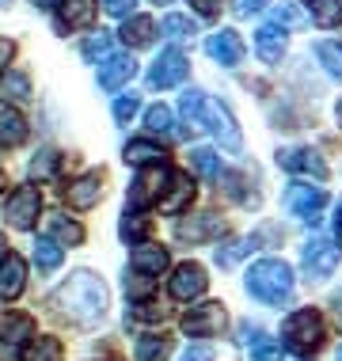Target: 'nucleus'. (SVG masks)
<instances>
[{"instance_id": "49", "label": "nucleus", "mask_w": 342, "mask_h": 361, "mask_svg": "<svg viewBox=\"0 0 342 361\" xmlns=\"http://www.w3.org/2000/svg\"><path fill=\"white\" fill-rule=\"evenodd\" d=\"M198 16H217L221 12V0H190Z\"/></svg>"}, {"instance_id": "23", "label": "nucleus", "mask_w": 342, "mask_h": 361, "mask_svg": "<svg viewBox=\"0 0 342 361\" xmlns=\"http://www.w3.org/2000/svg\"><path fill=\"white\" fill-rule=\"evenodd\" d=\"M179 240H209V236H217L221 232V217H213V213H198V217H190V221H179Z\"/></svg>"}, {"instance_id": "46", "label": "nucleus", "mask_w": 342, "mask_h": 361, "mask_svg": "<svg viewBox=\"0 0 342 361\" xmlns=\"http://www.w3.org/2000/svg\"><path fill=\"white\" fill-rule=\"evenodd\" d=\"M133 4H137V0H103V8H106L111 16H130Z\"/></svg>"}, {"instance_id": "56", "label": "nucleus", "mask_w": 342, "mask_h": 361, "mask_svg": "<svg viewBox=\"0 0 342 361\" xmlns=\"http://www.w3.org/2000/svg\"><path fill=\"white\" fill-rule=\"evenodd\" d=\"M335 357H338V361H342V346H338V354H335Z\"/></svg>"}, {"instance_id": "35", "label": "nucleus", "mask_w": 342, "mask_h": 361, "mask_svg": "<svg viewBox=\"0 0 342 361\" xmlns=\"http://www.w3.org/2000/svg\"><path fill=\"white\" fill-rule=\"evenodd\" d=\"M57 164H61V156H57L54 149H42L31 160V179H50V175L57 171Z\"/></svg>"}, {"instance_id": "18", "label": "nucleus", "mask_w": 342, "mask_h": 361, "mask_svg": "<svg viewBox=\"0 0 342 361\" xmlns=\"http://www.w3.org/2000/svg\"><path fill=\"white\" fill-rule=\"evenodd\" d=\"M130 267H133V274L160 278L164 270H168V251H164V247H152V243H141V247H133Z\"/></svg>"}, {"instance_id": "12", "label": "nucleus", "mask_w": 342, "mask_h": 361, "mask_svg": "<svg viewBox=\"0 0 342 361\" xmlns=\"http://www.w3.org/2000/svg\"><path fill=\"white\" fill-rule=\"evenodd\" d=\"M205 54L217 65H224V69H236L243 61V38L236 31H217V35L205 38Z\"/></svg>"}, {"instance_id": "54", "label": "nucleus", "mask_w": 342, "mask_h": 361, "mask_svg": "<svg viewBox=\"0 0 342 361\" xmlns=\"http://www.w3.org/2000/svg\"><path fill=\"white\" fill-rule=\"evenodd\" d=\"M0 255H4V236H0Z\"/></svg>"}, {"instance_id": "2", "label": "nucleus", "mask_w": 342, "mask_h": 361, "mask_svg": "<svg viewBox=\"0 0 342 361\" xmlns=\"http://www.w3.org/2000/svg\"><path fill=\"white\" fill-rule=\"evenodd\" d=\"M248 293L262 305H286L293 297V270L281 259H259L248 270Z\"/></svg>"}, {"instance_id": "34", "label": "nucleus", "mask_w": 342, "mask_h": 361, "mask_svg": "<svg viewBox=\"0 0 342 361\" xmlns=\"http://www.w3.org/2000/svg\"><path fill=\"white\" fill-rule=\"evenodd\" d=\"M23 361H61V343L57 338H35Z\"/></svg>"}, {"instance_id": "19", "label": "nucleus", "mask_w": 342, "mask_h": 361, "mask_svg": "<svg viewBox=\"0 0 342 361\" xmlns=\"http://www.w3.org/2000/svg\"><path fill=\"white\" fill-rule=\"evenodd\" d=\"M27 338H35V319L23 316V312H8L4 319H0V343L4 346H23Z\"/></svg>"}, {"instance_id": "14", "label": "nucleus", "mask_w": 342, "mask_h": 361, "mask_svg": "<svg viewBox=\"0 0 342 361\" xmlns=\"http://www.w3.org/2000/svg\"><path fill=\"white\" fill-rule=\"evenodd\" d=\"M99 198H103V175L99 171H87V175H80L76 183L65 187V202L73 209H92Z\"/></svg>"}, {"instance_id": "47", "label": "nucleus", "mask_w": 342, "mask_h": 361, "mask_svg": "<svg viewBox=\"0 0 342 361\" xmlns=\"http://www.w3.org/2000/svg\"><path fill=\"white\" fill-rule=\"evenodd\" d=\"M12 57H16V42H12V38H0V73L8 69V61H12Z\"/></svg>"}, {"instance_id": "44", "label": "nucleus", "mask_w": 342, "mask_h": 361, "mask_svg": "<svg viewBox=\"0 0 342 361\" xmlns=\"http://www.w3.org/2000/svg\"><path fill=\"white\" fill-rule=\"evenodd\" d=\"M130 316H133V319H145V324H156V319H164L168 312H164L160 305H137Z\"/></svg>"}, {"instance_id": "36", "label": "nucleus", "mask_w": 342, "mask_h": 361, "mask_svg": "<svg viewBox=\"0 0 342 361\" xmlns=\"http://www.w3.org/2000/svg\"><path fill=\"white\" fill-rule=\"evenodd\" d=\"M4 92L12 95V99H31V76L23 69H12L4 76Z\"/></svg>"}, {"instance_id": "26", "label": "nucleus", "mask_w": 342, "mask_h": 361, "mask_svg": "<svg viewBox=\"0 0 342 361\" xmlns=\"http://www.w3.org/2000/svg\"><path fill=\"white\" fill-rule=\"evenodd\" d=\"M160 35H164V38H171V42H187V38L198 35V23H194L190 16H164Z\"/></svg>"}, {"instance_id": "17", "label": "nucleus", "mask_w": 342, "mask_h": 361, "mask_svg": "<svg viewBox=\"0 0 342 361\" xmlns=\"http://www.w3.org/2000/svg\"><path fill=\"white\" fill-rule=\"evenodd\" d=\"M23 286H27V262L8 251L4 262H0V297L16 300L19 293H23Z\"/></svg>"}, {"instance_id": "29", "label": "nucleus", "mask_w": 342, "mask_h": 361, "mask_svg": "<svg viewBox=\"0 0 342 361\" xmlns=\"http://www.w3.org/2000/svg\"><path fill=\"white\" fill-rule=\"evenodd\" d=\"M308 12L319 27H338L342 23V0H308Z\"/></svg>"}, {"instance_id": "8", "label": "nucleus", "mask_w": 342, "mask_h": 361, "mask_svg": "<svg viewBox=\"0 0 342 361\" xmlns=\"http://www.w3.org/2000/svg\"><path fill=\"white\" fill-rule=\"evenodd\" d=\"M168 183H171V171L164 168V160L160 164H145V171L133 179L130 202L133 206H149V202H156L164 190H168Z\"/></svg>"}, {"instance_id": "51", "label": "nucleus", "mask_w": 342, "mask_h": 361, "mask_svg": "<svg viewBox=\"0 0 342 361\" xmlns=\"http://www.w3.org/2000/svg\"><path fill=\"white\" fill-rule=\"evenodd\" d=\"M38 8H57V0H35Z\"/></svg>"}, {"instance_id": "43", "label": "nucleus", "mask_w": 342, "mask_h": 361, "mask_svg": "<svg viewBox=\"0 0 342 361\" xmlns=\"http://www.w3.org/2000/svg\"><path fill=\"white\" fill-rule=\"evenodd\" d=\"M274 23L278 27H297V23H305V16L297 12V8H289V4H281L278 12H274Z\"/></svg>"}, {"instance_id": "40", "label": "nucleus", "mask_w": 342, "mask_h": 361, "mask_svg": "<svg viewBox=\"0 0 342 361\" xmlns=\"http://www.w3.org/2000/svg\"><path fill=\"white\" fill-rule=\"evenodd\" d=\"M106 54H111V35H106V31L92 35V38L84 42V57H87V61H95V57H106Z\"/></svg>"}, {"instance_id": "11", "label": "nucleus", "mask_w": 342, "mask_h": 361, "mask_svg": "<svg viewBox=\"0 0 342 361\" xmlns=\"http://www.w3.org/2000/svg\"><path fill=\"white\" fill-rule=\"evenodd\" d=\"M137 73V61L130 54H106L99 61V87L103 92H118L122 84H130Z\"/></svg>"}, {"instance_id": "31", "label": "nucleus", "mask_w": 342, "mask_h": 361, "mask_svg": "<svg viewBox=\"0 0 342 361\" xmlns=\"http://www.w3.org/2000/svg\"><path fill=\"white\" fill-rule=\"evenodd\" d=\"M202 106H205V95H202V92H187V95L179 99V111H183V118H187L190 133L205 130V126H202Z\"/></svg>"}, {"instance_id": "48", "label": "nucleus", "mask_w": 342, "mask_h": 361, "mask_svg": "<svg viewBox=\"0 0 342 361\" xmlns=\"http://www.w3.org/2000/svg\"><path fill=\"white\" fill-rule=\"evenodd\" d=\"M179 361H213V350L209 346H190Z\"/></svg>"}, {"instance_id": "24", "label": "nucleus", "mask_w": 342, "mask_h": 361, "mask_svg": "<svg viewBox=\"0 0 342 361\" xmlns=\"http://www.w3.org/2000/svg\"><path fill=\"white\" fill-rule=\"evenodd\" d=\"M156 38V23L149 16H126V27H122V42L126 46H149Z\"/></svg>"}, {"instance_id": "50", "label": "nucleus", "mask_w": 342, "mask_h": 361, "mask_svg": "<svg viewBox=\"0 0 342 361\" xmlns=\"http://www.w3.org/2000/svg\"><path fill=\"white\" fill-rule=\"evenodd\" d=\"M335 316H338V324H342V293L335 297Z\"/></svg>"}, {"instance_id": "52", "label": "nucleus", "mask_w": 342, "mask_h": 361, "mask_svg": "<svg viewBox=\"0 0 342 361\" xmlns=\"http://www.w3.org/2000/svg\"><path fill=\"white\" fill-rule=\"evenodd\" d=\"M338 243H342V209H338Z\"/></svg>"}, {"instance_id": "33", "label": "nucleus", "mask_w": 342, "mask_h": 361, "mask_svg": "<svg viewBox=\"0 0 342 361\" xmlns=\"http://www.w3.org/2000/svg\"><path fill=\"white\" fill-rule=\"evenodd\" d=\"M145 126H149V133H160V137H171V111L164 103H156L145 111Z\"/></svg>"}, {"instance_id": "39", "label": "nucleus", "mask_w": 342, "mask_h": 361, "mask_svg": "<svg viewBox=\"0 0 342 361\" xmlns=\"http://www.w3.org/2000/svg\"><path fill=\"white\" fill-rule=\"evenodd\" d=\"M251 361H281V343L278 338H259L251 346Z\"/></svg>"}, {"instance_id": "21", "label": "nucleus", "mask_w": 342, "mask_h": 361, "mask_svg": "<svg viewBox=\"0 0 342 361\" xmlns=\"http://www.w3.org/2000/svg\"><path fill=\"white\" fill-rule=\"evenodd\" d=\"M27 141V118L16 111V106L0 103V145H23Z\"/></svg>"}, {"instance_id": "38", "label": "nucleus", "mask_w": 342, "mask_h": 361, "mask_svg": "<svg viewBox=\"0 0 342 361\" xmlns=\"http://www.w3.org/2000/svg\"><path fill=\"white\" fill-rule=\"evenodd\" d=\"M137 111H141V95H133V92H130V95H118V99H114V122H122V126H126Z\"/></svg>"}, {"instance_id": "55", "label": "nucleus", "mask_w": 342, "mask_h": 361, "mask_svg": "<svg viewBox=\"0 0 342 361\" xmlns=\"http://www.w3.org/2000/svg\"><path fill=\"white\" fill-rule=\"evenodd\" d=\"M152 4H171V0H152Z\"/></svg>"}, {"instance_id": "6", "label": "nucleus", "mask_w": 342, "mask_h": 361, "mask_svg": "<svg viewBox=\"0 0 342 361\" xmlns=\"http://www.w3.org/2000/svg\"><path fill=\"white\" fill-rule=\"evenodd\" d=\"M335 267H338V247L327 236H312L305 243V274L312 281H324L335 274Z\"/></svg>"}, {"instance_id": "1", "label": "nucleus", "mask_w": 342, "mask_h": 361, "mask_svg": "<svg viewBox=\"0 0 342 361\" xmlns=\"http://www.w3.org/2000/svg\"><path fill=\"white\" fill-rule=\"evenodd\" d=\"M50 308H54V316L68 319V324L87 327V324H95V319H103V312H106V289H103V281L95 278V274L76 270L65 286L54 289Z\"/></svg>"}, {"instance_id": "25", "label": "nucleus", "mask_w": 342, "mask_h": 361, "mask_svg": "<svg viewBox=\"0 0 342 361\" xmlns=\"http://www.w3.org/2000/svg\"><path fill=\"white\" fill-rule=\"evenodd\" d=\"M171 338L168 335H145L137 338V361H168Z\"/></svg>"}, {"instance_id": "28", "label": "nucleus", "mask_w": 342, "mask_h": 361, "mask_svg": "<svg viewBox=\"0 0 342 361\" xmlns=\"http://www.w3.org/2000/svg\"><path fill=\"white\" fill-rule=\"evenodd\" d=\"M164 160V149L152 141H130L126 145V164H137V168H145V164H160Z\"/></svg>"}, {"instance_id": "9", "label": "nucleus", "mask_w": 342, "mask_h": 361, "mask_svg": "<svg viewBox=\"0 0 342 361\" xmlns=\"http://www.w3.org/2000/svg\"><path fill=\"white\" fill-rule=\"evenodd\" d=\"M187 73H190V61L183 57L179 50H164L160 57L152 61V69H149V87H175V84H183L187 80Z\"/></svg>"}, {"instance_id": "3", "label": "nucleus", "mask_w": 342, "mask_h": 361, "mask_svg": "<svg viewBox=\"0 0 342 361\" xmlns=\"http://www.w3.org/2000/svg\"><path fill=\"white\" fill-rule=\"evenodd\" d=\"M281 335H286L293 346H300V350L319 346L324 343V319H319L316 308H300V312H293L286 324H281Z\"/></svg>"}, {"instance_id": "27", "label": "nucleus", "mask_w": 342, "mask_h": 361, "mask_svg": "<svg viewBox=\"0 0 342 361\" xmlns=\"http://www.w3.org/2000/svg\"><path fill=\"white\" fill-rule=\"evenodd\" d=\"M61 259H65L61 243L50 240V236H38V243H35V262H38V270H57V267H61Z\"/></svg>"}, {"instance_id": "5", "label": "nucleus", "mask_w": 342, "mask_h": 361, "mask_svg": "<svg viewBox=\"0 0 342 361\" xmlns=\"http://www.w3.org/2000/svg\"><path fill=\"white\" fill-rule=\"evenodd\" d=\"M38 209H42V194L38 187H16L8 194V206H4V217L12 228H31L38 221Z\"/></svg>"}, {"instance_id": "22", "label": "nucleus", "mask_w": 342, "mask_h": 361, "mask_svg": "<svg viewBox=\"0 0 342 361\" xmlns=\"http://www.w3.org/2000/svg\"><path fill=\"white\" fill-rule=\"evenodd\" d=\"M194 202V183L190 175H171V190L160 198V209L164 213H183Z\"/></svg>"}, {"instance_id": "30", "label": "nucleus", "mask_w": 342, "mask_h": 361, "mask_svg": "<svg viewBox=\"0 0 342 361\" xmlns=\"http://www.w3.org/2000/svg\"><path fill=\"white\" fill-rule=\"evenodd\" d=\"M190 164H194V171L202 175V179H221V156L213 152V149H194L190 152Z\"/></svg>"}, {"instance_id": "10", "label": "nucleus", "mask_w": 342, "mask_h": 361, "mask_svg": "<svg viewBox=\"0 0 342 361\" xmlns=\"http://www.w3.org/2000/svg\"><path fill=\"white\" fill-rule=\"evenodd\" d=\"M221 327H224V305H217V300L198 305V308H190L187 316H183V331H187V335H194V338L217 335Z\"/></svg>"}, {"instance_id": "7", "label": "nucleus", "mask_w": 342, "mask_h": 361, "mask_svg": "<svg viewBox=\"0 0 342 361\" xmlns=\"http://www.w3.org/2000/svg\"><path fill=\"white\" fill-rule=\"evenodd\" d=\"M202 126L224 145V149H240V145H243L236 122H232V114H228V106L217 103V99H205V106H202Z\"/></svg>"}, {"instance_id": "53", "label": "nucleus", "mask_w": 342, "mask_h": 361, "mask_svg": "<svg viewBox=\"0 0 342 361\" xmlns=\"http://www.w3.org/2000/svg\"><path fill=\"white\" fill-rule=\"evenodd\" d=\"M8 187V179H4V171H0V190H4Z\"/></svg>"}, {"instance_id": "13", "label": "nucleus", "mask_w": 342, "mask_h": 361, "mask_svg": "<svg viewBox=\"0 0 342 361\" xmlns=\"http://www.w3.org/2000/svg\"><path fill=\"white\" fill-rule=\"evenodd\" d=\"M205 286H209V278H205V270L198 267V262H183V267H175V274H171V297L175 300L202 297Z\"/></svg>"}, {"instance_id": "4", "label": "nucleus", "mask_w": 342, "mask_h": 361, "mask_svg": "<svg viewBox=\"0 0 342 361\" xmlns=\"http://www.w3.org/2000/svg\"><path fill=\"white\" fill-rule=\"evenodd\" d=\"M286 206H289V213L297 221L316 224L319 213H324V206H327V190L324 187H312V183H293L289 194H286Z\"/></svg>"}, {"instance_id": "16", "label": "nucleus", "mask_w": 342, "mask_h": 361, "mask_svg": "<svg viewBox=\"0 0 342 361\" xmlns=\"http://www.w3.org/2000/svg\"><path fill=\"white\" fill-rule=\"evenodd\" d=\"M61 16H57V27L61 31H80V27L95 23V0H57Z\"/></svg>"}, {"instance_id": "42", "label": "nucleus", "mask_w": 342, "mask_h": 361, "mask_svg": "<svg viewBox=\"0 0 342 361\" xmlns=\"http://www.w3.org/2000/svg\"><path fill=\"white\" fill-rule=\"evenodd\" d=\"M251 247H255V240H236L228 251H217V262H221V267H232V262H236L240 255H248Z\"/></svg>"}, {"instance_id": "32", "label": "nucleus", "mask_w": 342, "mask_h": 361, "mask_svg": "<svg viewBox=\"0 0 342 361\" xmlns=\"http://www.w3.org/2000/svg\"><path fill=\"white\" fill-rule=\"evenodd\" d=\"M316 57H319V65H324L335 80H342V42H319Z\"/></svg>"}, {"instance_id": "37", "label": "nucleus", "mask_w": 342, "mask_h": 361, "mask_svg": "<svg viewBox=\"0 0 342 361\" xmlns=\"http://www.w3.org/2000/svg\"><path fill=\"white\" fill-rule=\"evenodd\" d=\"M50 228H54V236H57V240H61V243H73V247H76V243L84 240V228H80V224H76V221H65V217H50Z\"/></svg>"}, {"instance_id": "41", "label": "nucleus", "mask_w": 342, "mask_h": 361, "mask_svg": "<svg viewBox=\"0 0 342 361\" xmlns=\"http://www.w3.org/2000/svg\"><path fill=\"white\" fill-rule=\"evenodd\" d=\"M145 232H149V221H145L141 213H126V221H122V236H126V240H141Z\"/></svg>"}, {"instance_id": "15", "label": "nucleus", "mask_w": 342, "mask_h": 361, "mask_svg": "<svg viewBox=\"0 0 342 361\" xmlns=\"http://www.w3.org/2000/svg\"><path fill=\"white\" fill-rule=\"evenodd\" d=\"M278 168L297 171V175H316V179H327V164L319 160V152H312V149H281L278 152Z\"/></svg>"}, {"instance_id": "20", "label": "nucleus", "mask_w": 342, "mask_h": 361, "mask_svg": "<svg viewBox=\"0 0 342 361\" xmlns=\"http://www.w3.org/2000/svg\"><path fill=\"white\" fill-rule=\"evenodd\" d=\"M255 50L262 61H281V54H286V27H278V23H267V27H259L255 31Z\"/></svg>"}, {"instance_id": "45", "label": "nucleus", "mask_w": 342, "mask_h": 361, "mask_svg": "<svg viewBox=\"0 0 342 361\" xmlns=\"http://www.w3.org/2000/svg\"><path fill=\"white\" fill-rule=\"evenodd\" d=\"M267 4H270V0H232V12H236V16H255Z\"/></svg>"}]
</instances>
